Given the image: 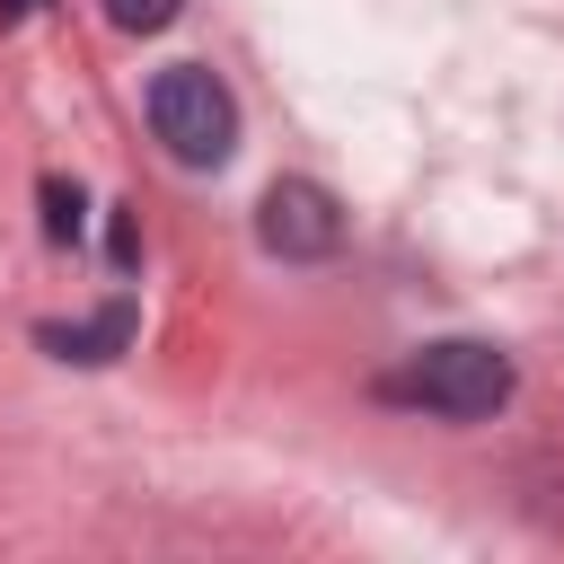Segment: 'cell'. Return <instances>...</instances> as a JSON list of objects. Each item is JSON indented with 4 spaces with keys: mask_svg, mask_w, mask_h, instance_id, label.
Wrapping results in <instances>:
<instances>
[{
    "mask_svg": "<svg viewBox=\"0 0 564 564\" xmlns=\"http://www.w3.org/2000/svg\"><path fill=\"white\" fill-rule=\"evenodd\" d=\"M35 344H44L53 361H115V352L132 344V300H106V308L79 317V326H35Z\"/></svg>",
    "mask_w": 564,
    "mask_h": 564,
    "instance_id": "4",
    "label": "cell"
},
{
    "mask_svg": "<svg viewBox=\"0 0 564 564\" xmlns=\"http://www.w3.org/2000/svg\"><path fill=\"white\" fill-rule=\"evenodd\" d=\"M176 9H185V0H106V18H115L123 35H159V26H176Z\"/></svg>",
    "mask_w": 564,
    "mask_h": 564,
    "instance_id": "5",
    "label": "cell"
},
{
    "mask_svg": "<svg viewBox=\"0 0 564 564\" xmlns=\"http://www.w3.org/2000/svg\"><path fill=\"white\" fill-rule=\"evenodd\" d=\"M150 123H159L167 159H185V167H220L238 150V106L203 62H167L150 79Z\"/></svg>",
    "mask_w": 564,
    "mask_h": 564,
    "instance_id": "2",
    "label": "cell"
},
{
    "mask_svg": "<svg viewBox=\"0 0 564 564\" xmlns=\"http://www.w3.org/2000/svg\"><path fill=\"white\" fill-rule=\"evenodd\" d=\"M388 397H405V405H423V414H449V423H476V414H494V405L511 397V352H494V344H476V335L423 344V352L388 379Z\"/></svg>",
    "mask_w": 564,
    "mask_h": 564,
    "instance_id": "1",
    "label": "cell"
},
{
    "mask_svg": "<svg viewBox=\"0 0 564 564\" xmlns=\"http://www.w3.org/2000/svg\"><path fill=\"white\" fill-rule=\"evenodd\" d=\"M256 238H264L273 256L308 264V256H335V238H344V212H335V194H326V185H308V176H282V185L256 203Z\"/></svg>",
    "mask_w": 564,
    "mask_h": 564,
    "instance_id": "3",
    "label": "cell"
},
{
    "mask_svg": "<svg viewBox=\"0 0 564 564\" xmlns=\"http://www.w3.org/2000/svg\"><path fill=\"white\" fill-rule=\"evenodd\" d=\"M44 238H53V247L79 238V185H62V176L44 185Z\"/></svg>",
    "mask_w": 564,
    "mask_h": 564,
    "instance_id": "6",
    "label": "cell"
},
{
    "mask_svg": "<svg viewBox=\"0 0 564 564\" xmlns=\"http://www.w3.org/2000/svg\"><path fill=\"white\" fill-rule=\"evenodd\" d=\"M26 9H35V0H0V26H18V18H26Z\"/></svg>",
    "mask_w": 564,
    "mask_h": 564,
    "instance_id": "7",
    "label": "cell"
}]
</instances>
